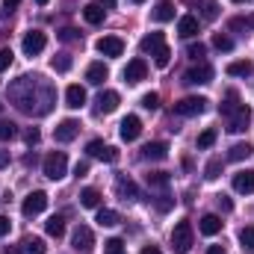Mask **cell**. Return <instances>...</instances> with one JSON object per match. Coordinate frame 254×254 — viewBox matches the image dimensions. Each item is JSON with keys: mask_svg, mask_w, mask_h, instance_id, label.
<instances>
[{"mask_svg": "<svg viewBox=\"0 0 254 254\" xmlns=\"http://www.w3.org/2000/svg\"><path fill=\"white\" fill-rule=\"evenodd\" d=\"M9 104L24 116L42 119L57 107V89L42 74H21L18 80L9 83Z\"/></svg>", "mask_w": 254, "mask_h": 254, "instance_id": "cell-1", "label": "cell"}, {"mask_svg": "<svg viewBox=\"0 0 254 254\" xmlns=\"http://www.w3.org/2000/svg\"><path fill=\"white\" fill-rule=\"evenodd\" d=\"M219 116L228 119V130L231 133H243V130H249V125H252V107L243 104L237 92H228V98L219 107Z\"/></svg>", "mask_w": 254, "mask_h": 254, "instance_id": "cell-2", "label": "cell"}, {"mask_svg": "<svg viewBox=\"0 0 254 254\" xmlns=\"http://www.w3.org/2000/svg\"><path fill=\"white\" fill-rule=\"evenodd\" d=\"M192 243H195V234H192V225L184 219L175 225L172 231V252L175 254H190L192 252Z\"/></svg>", "mask_w": 254, "mask_h": 254, "instance_id": "cell-3", "label": "cell"}, {"mask_svg": "<svg viewBox=\"0 0 254 254\" xmlns=\"http://www.w3.org/2000/svg\"><path fill=\"white\" fill-rule=\"evenodd\" d=\"M42 169H45V178H51V181H63L65 172H68V157H65V151H51V154L45 157Z\"/></svg>", "mask_w": 254, "mask_h": 254, "instance_id": "cell-4", "label": "cell"}, {"mask_svg": "<svg viewBox=\"0 0 254 254\" xmlns=\"http://www.w3.org/2000/svg\"><path fill=\"white\" fill-rule=\"evenodd\" d=\"M45 207H48V192L36 190V192H30V195L24 198V204H21V213H24L27 219H33V216H39Z\"/></svg>", "mask_w": 254, "mask_h": 254, "instance_id": "cell-5", "label": "cell"}, {"mask_svg": "<svg viewBox=\"0 0 254 254\" xmlns=\"http://www.w3.org/2000/svg\"><path fill=\"white\" fill-rule=\"evenodd\" d=\"M45 45H48V36H45L42 30H30V33L24 36V42H21V48H24L27 57H39V54L45 51Z\"/></svg>", "mask_w": 254, "mask_h": 254, "instance_id": "cell-6", "label": "cell"}, {"mask_svg": "<svg viewBox=\"0 0 254 254\" xmlns=\"http://www.w3.org/2000/svg\"><path fill=\"white\" fill-rule=\"evenodd\" d=\"M71 246L77 249V252H92L95 249V234H92V228H86V225H77L74 228V234H71Z\"/></svg>", "mask_w": 254, "mask_h": 254, "instance_id": "cell-7", "label": "cell"}, {"mask_svg": "<svg viewBox=\"0 0 254 254\" xmlns=\"http://www.w3.org/2000/svg\"><path fill=\"white\" fill-rule=\"evenodd\" d=\"M204 110H207V98H198V95H190V98H184V101L175 104L178 116H201Z\"/></svg>", "mask_w": 254, "mask_h": 254, "instance_id": "cell-8", "label": "cell"}, {"mask_svg": "<svg viewBox=\"0 0 254 254\" xmlns=\"http://www.w3.org/2000/svg\"><path fill=\"white\" fill-rule=\"evenodd\" d=\"M119 104H122V98H119V92H113V89H107V92H101V95L95 98V113H98V116H107V113H116V110H119Z\"/></svg>", "mask_w": 254, "mask_h": 254, "instance_id": "cell-9", "label": "cell"}, {"mask_svg": "<svg viewBox=\"0 0 254 254\" xmlns=\"http://www.w3.org/2000/svg\"><path fill=\"white\" fill-rule=\"evenodd\" d=\"M210 80H213V65H207V63H198L195 68H190L184 74V83H190V86H204Z\"/></svg>", "mask_w": 254, "mask_h": 254, "instance_id": "cell-10", "label": "cell"}, {"mask_svg": "<svg viewBox=\"0 0 254 254\" xmlns=\"http://www.w3.org/2000/svg\"><path fill=\"white\" fill-rule=\"evenodd\" d=\"M86 154H89V157H98V160H104V163H116V160H119V151L110 148V145H104L101 139H92V142L86 145Z\"/></svg>", "mask_w": 254, "mask_h": 254, "instance_id": "cell-11", "label": "cell"}, {"mask_svg": "<svg viewBox=\"0 0 254 254\" xmlns=\"http://www.w3.org/2000/svg\"><path fill=\"white\" fill-rule=\"evenodd\" d=\"M145 77H148V63H145V60H139V57H136V60H130V63H127V68H125V80L130 83V86L142 83Z\"/></svg>", "mask_w": 254, "mask_h": 254, "instance_id": "cell-12", "label": "cell"}, {"mask_svg": "<svg viewBox=\"0 0 254 254\" xmlns=\"http://www.w3.org/2000/svg\"><path fill=\"white\" fill-rule=\"evenodd\" d=\"M98 54H104V57H122L125 54V42L119 39V36H104V39H98Z\"/></svg>", "mask_w": 254, "mask_h": 254, "instance_id": "cell-13", "label": "cell"}, {"mask_svg": "<svg viewBox=\"0 0 254 254\" xmlns=\"http://www.w3.org/2000/svg\"><path fill=\"white\" fill-rule=\"evenodd\" d=\"M139 133H142V119H139V116H127L125 122L119 125V136H122L125 142H136Z\"/></svg>", "mask_w": 254, "mask_h": 254, "instance_id": "cell-14", "label": "cell"}, {"mask_svg": "<svg viewBox=\"0 0 254 254\" xmlns=\"http://www.w3.org/2000/svg\"><path fill=\"white\" fill-rule=\"evenodd\" d=\"M77 133H80V122H74V119H65V122H60L54 127V139L57 142H71V139H77Z\"/></svg>", "mask_w": 254, "mask_h": 254, "instance_id": "cell-15", "label": "cell"}, {"mask_svg": "<svg viewBox=\"0 0 254 254\" xmlns=\"http://www.w3.org/2000/svg\"><path fill=\"white\" fill-rule=\"evenodd\" d=\"M116 195H119L122 201H136V198H139V187H136L127 175H119V178H116Z\"/></svg>", "mask_w": 254, "mask_h": 254, "instance_id": "cell-16", "label": "cell"}, {"mask_svg": "<svg viewBox=\"0 0 254 254\" xmlns=\"http://www.w3.org/2000/svg\"><path fill=\"white\" fill-rule=\"evenodd\" d=\"M163 48H166V36H163V33H148V36L139 42V51H142V54H151V57H157Z\"/></svg>", "mask_w": 254, "mask_h": 254, "instance_id": "cell-17", "label": "cell"}, {"mask_svg": "<svg viewBox=\"0 0 254 254\" xmlns=\"http://www.w3.org/2000/svg\"><path fill=\"white\" fill-rule=\"evenodd\" d=\"M234 190L240 192V195H252L254 192V169H246V172L234 175Z\"/></svg>", "mask_w": 254, "mask_h": 254, "instance_id": "cell-18", "label": "cell"}, {"mask_svg": "<svg viewBox=\"0 0 254 254\" xmlns=\"http://www.w3.org/2000/svg\"><path fill=\"white\" fill-rule=\"evenodd\" d=\"M83 104H86V89H83V86H77V83H74V86H68V89H65V107L80 110Z\"/></svg>", "mask_w": 254, "mask_h": 254, "instance_id": "cell-19", "label": "cell"}, {"mask_svg": "<svg viewBox=\"0 0 254 254\" xmlns=\"http://www.w3.org/2000/svg\"><path fill=\"white\" fill-rule=\"evenodd\" d=\"M142 157H145V160L160 163V160H166V157H169V145H166V142H148V145L142 148Z\"/></svg>", "mask_w": 254, "mask_h": 254, "instance_id": "cell-20", "label": "cell"}, {"mask_svg": "<svg viewBox=\"0 0 254 254\" xmlns=\"http://www.w3.org/2000/svg\"><path fill=\"white\" fill-rule=\"evenodd\" d=\"M48 252V246H45V240H39V237H24L21 243H18V254H45Z\"/></svg>", "mask_w": 254, "mask_h": 254, "instance_id": "cell-21", "label": "cell"}, {"mask_svg": "<svg viewBox=\"0 0 254 254\" xmlns=\"http://www.w3.org/2000/svg\"><path fill=\"white\" fill-rule=\"evenodd\" d=\"M151 18H154L157 24H166V21H172V18H175V3H169V0H160V3L151 9Z\"/></svg>", "mask_w": 254, "mask_h": 254, "instance_id": "cell-22", "label": "cell"}, {"mask_svg": "<svg viewBox=\"0 0 254 254\" xmlns=\"http://www.w3.org/2000/svg\"><path fill=\"white\" fill-rule=\"evenodd\" d=\"M222 225H225V222H222L219 216H213V213H207V216H204V219L198 222V231H201L204 237H216V234L222 231Z\"/></svg>", "mask_w": 254, "mask_h": 254, "instance_id": "cell-23", "label": "cell"}, {"mask_svg": "<svg viewBox=\"0 0 254 254\" xmlns=\"http://www.w3.org/2000/svg\"><path fill=\"white\" fill-rule=\"evenodd\" d=\"M107 77H110V68H107L104 63H92L89 68H86V80H89L92 86H101Z\"/></svg>", "mask_w": 254, "mask_h": 254, "instance_id": "cell-24", "label": "cell"}, {"mask_svg": "<svg viewBox=\"0 0 254 254\" xmlns=\"http://www.w3.org/2000/svg\"><path fill=\"white\" fill-rule=\"evenodd\" d=\"M178 36H181V39L198 36V18H195V15H184V18L178 21Z\"/></svg>", "mask_w": 254, "mask_h": 254, "instance_id": "cell-25", "label": "cell"}, {"mask_svg": "<svg viewBox=\"0 0 254 254\" xmlns=\"http://www.w3.org/2000/svg\"><path fill=\"white\" fill-rule=\"evenodd\" d=\"M252 154H254V145H252V142H237V145H231V151H228V160L240 163V160H249Z\"/></svg>", "mask_w": 254, "mask_h": 254, "instance_id": "cell-26", "label": "cell"}, {"mask_svg": "<svg viewBox=\"0 0 254 254\" xmlns=\"http://www.w3.org/2000/svg\"><path fill=\"white\" fill-rule=\"evenodd\" d=\"M83 18L89 21V24H104V18H107V9L104 6H98V3H89V6H83Z\"/></svg>", "mask_w": 254, "mask_h": 254, "instance_id": "cell-27", "label": "cell"}, {"mask_svg": "<svg viewBox=\"0 0 254 254\" xmlns=\"http://www.w3.org/2000/svg\"><path fill=\"white\" fill-rule=\"evenodd\" d=\"M228 74H231V77H252L254 65L249 63V60H237V63L228 65Z\"/></svg>", "mask_w": 254, "mask_h": 254, "instance_id": "cell-28", "label": "cell"}, {"mask_svg": "<svg viewBox=\"0 0 254 254\" xmlns=\"http://www.w3.org/2000/svg\"><path fill=\"white\" fill-rule=\"evenodd\" d=\"M228 30H231V33H249V30H254V15L231 18V21H228Z\"/></svg>", "mask_w": 254, "mask_h": 254, "instance_id": "cell-29", "label": "cell"}, {"mask_svg": "<svg viewBox=\"0 0 254 254\" xmlns=\"http://www.w3.org/2000/svg\"><path fill=\"white\" fill-rule=\"evenodd\" d=\"M98 225H104V228H113V225H119L122 222V216L116 213V210H107V207H98V219H95Z\"/></svg>", "mask_w": 254, "mask_h": 254, "instance_id": "cell-30", "label": "cell"}, {"mask_svg": "<svg viewBox=\"0 0 254 254\" xmlns=\"http://www.w3.org/2000/svg\"><path fill=\"white\" fill-rule=\"evenodd\" d=\"M145 181H148V190H169V172H151Z\"/></svg>", "mask_w": 254, "mask_h": 254, "instance_id": "cell-31", "label": "cell"}, {"mask_svg": "<svg viewBox=\"0 0 254 254\" xmlns=\"http://www.w3.org/2000/svg\"><path fill=\"white\" fill-rule=\"evenodd\" d=\"M80 204H83V207H89V210L101 207V192L92 190V187H89V190H83V192H80Z\"/></svg>", "mask_w": 254, "mask_h": 254, "instance_id": "cell-32", "label": "cell"}, {"mask_svg": "<svg viewBox=\"0 0 254 254\" xmlns=\"http://www.w3.org/2000/svg\"><path fill=\"white\" fill-rule=\"evenodd\" d=\"M45 231H48V237H57V240H60L65 234V219L63 216H51L48 225H45Z\"/></svg>", "mask_w": 254, "mask_h": 254, "instance_id": "cell-33", "label": "cell"}, {"mask_svg": "<svg viewBox=\"0 0 254 254\" xmlns=\"http://www.w3.org/2000/svg\"><path fill=\"white\" fill-rule=\"evenodd\" d=\"M213 48L228 54V51H234V39H231V36H225V33H216V36H213Z\"/></svg>", "mask_w": 254, "mask_h": 254, "instance_id": "cell-34", "label": "cell"}, {"mask_svg": "<svg viewBox=\"0 0 254 254\" xmlns=\"http://www.w3.org/2000/svg\"><path fill=\"white\" fill-rule=\"evenodd\" d=\"M172 204H175V198H172V195H169L166 190H163L160 195H157V198H154V207H157L160 213H169V210H172Z\"/></svg>", "mask_w": 254, "mask_h": 254, "instance_id": "cell-35", "label": "cell"}, {"mask_svg": "<svg viewBox=\"0 0 254 254\" xmlns=\"http://www.w3.org/2000/svg\"><path fill=\"white\" fill-rule=\"evenodd\" d=\"M51 65H54V71H60V74H65V71H71V57H68V54H60V57H54V60H51Z\"/></svg>", "mask_w": 254, "mask_h": 254, "instance_id": "cell-36", "label": "cell"}, {"mask_svg": "<svg viewBox=\"0 0 254 254\" xmlns=\"http://www.w3.org/2000/svg\"><path fill=\"white\" fill-rule=\"evenodd\" d=\"M219 175H222V160L216 157V160H210V163H207V169H204V178H207V181H216Z\"/></svg>", "mask_w": 254, "mask_h": 254, "instance_id": "cell-37", "label": "cell"}, {"mask_svg": "<svg viewBox=\"0 0 254 254\" xmlns=\"http://www.w3.org/2000/svg\"><path fill=\"white\" fill-rule=\"evenodd\" d=\"M240 243H243V249L254 252V225H249V228L240 231Z\"/></svg>", "mask_w": 254, "mask_h": 254, "instance_id": "cell-38", "label": "cell"}, {"mask_svg": "<svg viewBox=\"0 0 254 254\" xmlns=\"http://www.w3.org/2000/svg\"><path fill=\"white\" fill-rule=\"evenodd\" d=\"M15 136H18V127L12 125V122H0V142H9Z\"/></svg>", "mask_w": 254, "mask_h": 254, "instance_id": "cell-39", "label": "cell"}, {"mask_svg": "<svg viewBox=\"0 0 254 254\" xmlns=\"http://www.w3.org/2000/svg\"><path fill=\"white\" fill-rule=\"evenodd\" d=\"M104 254H125V243H122L119 237L107 240V243H104Z\"/></svg>", "mask_w": 254, "mask_h": 254, "instance_id": "cell-40", "label": "cell"}, {"mask_svg": "<svg viewBox=\"0 0 254 254\" xmlns=\"http://www.w3.org/2000/svg\"><path fill=\"white\" fill-rule=\"evenodd\" d=\"M213 142H216V130H213V127H207V130H204V133L198 136V148L204 151V148H210Z\"/></svg>", "mask_w": 254, "mask_h": 254, "instance_id": "cell-41", "label": "cell"}, {"mask_svg": "<svg viewBox=\"0 0 254 254\" xmlns=\"http://www.w3.org/2000/svg\"><path fill=\"white\" fill-rule=\"evenodd\" d=\"M204 18H207V21H216V18H219V6H216V0H204Z\"/></svg>", "mask_w": 254, "mask_h": 254, "instance_id": "cell-42", "label": "cell"}, {"mask_svg": "<svg viewBox=\"0 0 254 254\" xmlns=\"http://www.w3.org/2000/svg\"><path fill=\"white\" fill-rule=\"evenodd\" d=\"M142 107H145V110H157V107H160V95H157V92L142 95Z\"/></svg>", "mask_w": 254, "mask_h": 254, "instance_id": "cell-43", "label": "cell"}, {"mask_svg": "<svg viewBox=\"0 0 254 254\" xmlns=\"http://www.w3.org/2000/svg\"><path fill=\"white\" fill-rule=\"evenodd\" d=\"M154 63H157V68H166V65L172 63V51H169V48H163V51L154 57Z\"/></svg>", "mask_w": 254, "mask_h": 254, "instance_id": "cell-44", "label": "cell"}, {"mask_svg": "<svg viewBox=\"0 0 254 254\" xmlns=\"http://www.w3.org/2000/svg\"><path fill=\"white\" fill-rule=\"evenodd\" d=\"M187 54H190V60H201V57L207 54V48H204L201 42H195V45H190V48H187Z\"/></svg>", "mask_w": 254, "mask_h": 254, "instance_id": "cell-45", "label": "cell"}, {"mask_svg": "<svg viewBox=\"0 0 254 254\" xmlns=\"http://www.w3.org/2000/svg\"><path fill=\"white\" fill-rule=\"evenodd\" d=\"M9 65H12V51H9V48H3V51H0V74H3Z\"/></svg>", "mask_w": 254, "mask_h": 254, "instance_id": "cell-46", "label": "cell"}, {"mask_svg": "<svg viewBox=\"0 0 254 254\" xmlns=\"http://www.w3.org/2000/svg\"><path fill=\"white\" fill-rule=\"evenodd\" d=\"M24 139H27V145H30V148H33V145H39V139H42V133H39V130H36V127H30V130H27V133H24Z\"/></svg>", "mask_w": 254, "mask_h": 254, "instance_id": "cell-47", "label": "cell"}, {"mask_svg": "<svg viewBox=\"0 0 254 254\" xmlns=\"http://www.w3.org/2000/svg\"><path fill=\"white\" fill-rule=\"evenodd\" d=\"M60 39H63V42H77L80 36H77V30H74V27H65V30H60Z\"/></svg>", "mask_w": 254, "mask_h": 254, "instance_id": "cell-48", "label": "cell"}, {"mask_svg": "<svg viewBox=\"0 0 254 254\" xmlns=\"http://www.w3.org/2000/svg\"><path fill=\"white\" fill-rule=\"evenodd\" d=\"M216 201H219V210H222V213H231V210H234V201H231L228 195H219Z\"/></svg>", "mask_w": 254, "mask_h": 254, "instance_id": "cell-49", "label": "cell"}, {"mask_svg": "<svg viewBox=\"0 0 254 254\" xmlns=\"http://www.w3.org/2000/svg\"><path fill=\"white\" fill-rule=\"evenodd\" d=\"M74 175H77V178L89 175V163H86V160H83V163H77V166H74Z\"/></svg>", "mask_w": 254, "mask_h": 254, "instance_id": "cell-50", "label": "cell"}, {"mask_svg": "<svg viewBox=\"0 0 254 254\" xmlns=\"http://www.w3.org/2000/svg\"><path fill=\"white\" fill-rule=\"evenodd\" d=\"M9 231H12V222H9L6 216H0V237H6Z\"/></svg>", "mask_w": 254, "mask_h": 254, "instance_id": "cell-51", "label": "cell"}, {"mask_svg": "<svg viewBox=\"0 0 254 254\" xmlns=\"http://www.w3.org/2000/svg\"><path fill=\"white\" fill-rule=\"evenodd\" d=\"M18 3H21V0H3V15L15 12V9H18Z\"/></svg>", "mask_w": 254, "mask_h": 254, "instance_id": "cell-52", "label": "cell"}, {"mask_svg": "<svg viewBox=\"0 0 254 254\" xmlns=\"http://www.w3.org/2000/svg\"><path fill=\"white\" fill-rule=\"evenodd\" d=\"M116 3H119V0H98V6H104V9H113Z\"/></svg>", "mask_w": 254, "mask_h": 254, "instance_id": "cell-53", "label": "cell"}, {"mask_svg": "<svg viewBox=\"0 0 254 254\" xmlns=\"http://www.w3.org/2000/svg\"><path fill=\"white\" fill-rule=\"evenodd\" d=\"M207 254H228V252H225L222 246H210V249H207Z\"/></svg>", "mask_w": 254, "mask_h": 254, "instance_id": "cell-54", "label": "cell"}, {"mask_svg": "<svg viewBox=\"0 0 254 254\" xmlns=\"http://www.w3.org/2000/svg\"><path fill=\"white\" fill-rule=\"evenodd\" d=\"M142 254H163V252H160L157 246H145V249H142Z\"/></svg>", "mask_w": 254, "mask_h": 254, "instance_id": "cell-55", "label": "cell"}, {"mask_svg": "<svg viewBox=\"0 0 254 254\" xmlns=\"http://www.w3.org/2000/svg\"><path fill=\"white\" fill-rule=\"evenodd\" d=\"M0 166H6V157H3V154H0Z\"/></svg>", "mask_w": 254, "mask_h": 254, "instance_id": "cell-56", "label": "cell"}, {"mask_svg": "<svg viewBox=\"0 0 254 254\" xmlns=\"http://www.w3.org/2000/svg\"><path fill=\"white\" fill-rule=\"evenodd\" d=\"M36 3H39V6H45V3H48V0H36Z\"/></svg>", "mask_w": 254, "mask_h": 254, "instance_id": "cell-57", "label": "cell"}, {"mask_svg": "<svg viewBox=\"0 0 254 254\" xmlns=\"http://www.w3.org/2000/svg\"><path fill=\"white\" fill-rule=\"evenodd\" d=\"M234 3H249V0H234Z\"/></svg>", "mask_w": 254, "mask_h": 254, "instance_id": "cell-58", "label": "cell"}, {"mask_svg": "<svg viewBox=\"0 0 254 254\" xmlns=\"http://www.w3.org/2000/svg\"><path fill=\"white\" fill-rule=\"evenodd\" d=\"M133 3H145V0H133Z\"/></svg>", "mask_w": 254, "mask_h": 254, "instance_id": "cell-59", "label": "cell"}, {"mask_svg": "<svg viewBox=\"0 0 254 254\" xmlns=\"http://www.w3.org/2000/svg\"><path fill=\"white\" fill-rule=\"evenodd\" d=\"M0 110H3V104H0Z\"/></svg>", "mask_w": 254, "mask_h": 254, "instance_id": "cell-60", "label": "cell"}]
</instances>
